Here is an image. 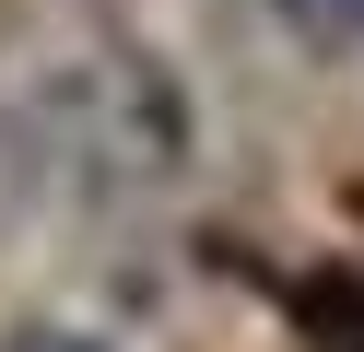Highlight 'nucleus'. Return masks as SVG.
<instances>
[{"mask_svg": "<svg viewBox=\"0 0 364 352\" xmlns=\"http://www.w3.org/2000/svg\"><path fill=\"white\" fill-rule=\"evenodd\" d=\"M306 47H364V0H270Z\"/></svg>", "mask_w": 364, "mask_h": 352, "instance_id": "nucleus-1", "label": "nucleus"}, {"mask_svg": "<svg viewBox=\"0 0 364 352\" xmlns=\"http://www.w3.org/2000/svg\"><path fill=\"white\" fill-rule=\"evenodd\" d=\"M0 352H106V341H95V329H59V317H36V329H12Z\"/></svg>", "mask_w": 364, "mask_h": 352, "instance_id": "nucleus-2", "label": "nucleus"}]
</instances>
